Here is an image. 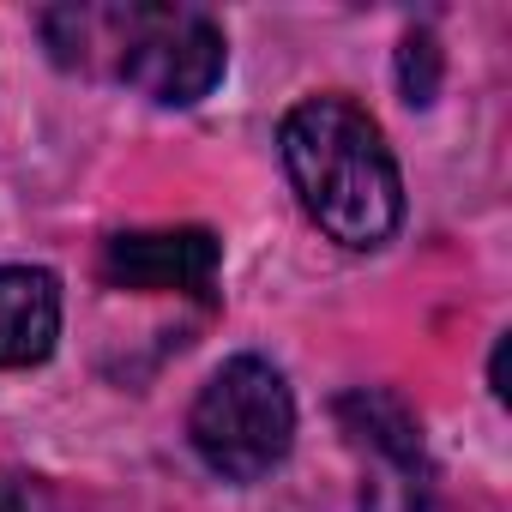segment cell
Masks as SVG:
<instances>
[{"label": "cell", "instance_id": "cell-1", "mask_svg": "<svg viewBox=\"0 0 512 512\" xmlns=\"http://www.w3.org/2000/svg\"><path fill=\"white\" fill-rule=\"evenodd\" d=\"M284 169L302 211L344 247H380L404 223V181L386 133L350 97H308L284 115Z\"/></svg>", "mask_w": 512, "mask_h": 512}, {"label": "cell", "instance_id": "cell-2", "mask_svg": "<svg viewBox=\"0 0 512 512\" xmlns=\"http://www.w3.org/2000/svg\"><path fill=\"white\" fill-rule=\"evenodd\" d=\"M43 37L61 67L115 73L163 109L199 103L223 79V31L199 7H55Z\"/></svg>", "mask_w": 512, "mask_h": 512}, {"label": "cell", "instance_id": "cell-3", "mask_svg": "<svg viewBox=\"0 0 512 512\" xmlns=\"http://www.w3.org/2000/svg\"><path fill=\"white\" fill-rule=\"evenodd\" d=\"M187 434H193V452L217 476L260 482L266 470L284 464V452L296 440V398L266 356H229L199 386Z\"/></svg>", "mask_w": 512, "mask_h": 512}, {"label": "cell", "instance_id": "cell-4", "mask_svg": "<svg viewBox=\"0 0 512 512\" xmlns=\"http://www.w3.org/2000/svg\"><path fill=\"white\" fill-rule=\"evenodd\" d=\"M103 278L115 290H181L211 296L217 284V235L211 229H139L103 247Z\"/></svg>", "mask_w": 512, "mask_h": 512}, {"label": "cell", "instance_id": "cell-5", "mask_svg": "<svg viewBox=\"0 0 512 512\" xmlns=\"http://www.w3.org/2000/svg\"><path fill=\"white\" fill-rule=\"evenodd\" d=\"M61 338V284L43 266H0V368H37Z\"/></svg>", "mask_w": 512, "mask_h": 512}, {"label": "cell", "instance_id": "cell-6", "mask_svg": "<svg viewBox=\"0 0 512 512\" xmlns=\"http://www.w3.org/2000/svg\"><path fill=\"white\" fill-rule=\"evenodd\" d=\"M398 85H404V103H434L440 91V49L428 31H410L404 49H398Z\"/></svg>", "mask_w": 512, "mask_h": 512}, {"label": "cell", "instance_id": "cell-7", "mask_svg": "<svg viewBox=\"0 0 512 512\" xmlns=\"http://www.w3.org/2000/svg\"><path fill=\"white\" fill-rule=\"evenodd\" d=\"M0 512H43V488L37 476H0Z\"/></svg>", "mask_w": 512, "mask_h": 512}]
</instances>
